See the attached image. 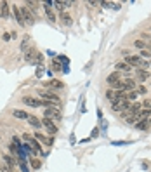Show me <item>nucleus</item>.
Listing matches in <instances>:
<instances>
[{"mask_svg": "<svg viewBox=\"0 0 151 172\" xmlns=\"http://www.w3.org/2000/svg\"><path fill=\"white\" fill-rule=\"evenodd\" d=\"M125 63H127L129 66H137V68H141V70H148V66H150V61H144V59H141L139 56H132V54H129V56L125 58Z\"/></svg>", "mask_w": 151, "mask_h": 172, "instance_id": "f257e3e1", "label": "nucleus"}, {"mask_svg": "<svg viewBox=\"0 0 151 172\" xmlns=\"http://www.w3.org/2000/svg\"><path fill=\"white\" fill-rule=\"evenodd\" d=\"M45 118H49V120H59L61 118V110L59 106H52V108H45Z\"/></svg>", "mask_w": 151, "mask_h": 172, "instance_id": "f03ea898", "label": "nucleus"}, {"mask_svg": "<svg viewBox=\"0 0 151 172\" xmlns=\"http://www.w3.org/2000/svg\"><path fill=\"white\" fill-rule=\"evenodd\" d=\"M38 94H40V97L43 99V101H52V103H57V104L61 103L59 96H57L56 92H50V91H38Z\"/></svg>", "mask_w": 151, "mask_h": 172, "instance_id": "7ed1b4c3", "label": "nucleus"}, {"mask_svg": "<svg viewBox=\"0 0 151 172\" xmlns=\"http://www.w3.org/2000/svg\"><path fill=\"white\" fill-rule=\"evenodd\" d=\"M19 12H21V16H23V21H24L26 26H31V24L35 23V19H33L31 12L28 10V7H19Z\"/></svg>", "mask_w": 151, "mask_h": 172, "instance_id": "20e7f679", "label": "nucleus"}, {"mask_svg": "<svg viewBox=\"0 0 151 172\" xmlns=\"http://www.w3.org/2000/svg\"><path fill=\"white\" fill-rule=\"evenodd\" d=\"M42 125H43V127H45V129L49 131L50 136H54V134L57 132V127H56V123H54L52 120H49V118H45V117L42 118Z\"/></svg>", "mask_w": 151, "mask_h": 172, "instance_id": "39448f33", "label": "nucleus"}, {"mask_svg": "<svg viewBox=\"0 0 151 172\" xmlns=\"http://www.w3.org/2000/svg\"><path fill=\"white\" fill-rule=\"evenodd\" d=\"M23 137H24V141H26V142L31 146V150H33V151H42V146L38 144V141H37V139H33V137H31V136H28V134H24Z\"/></svg>", "mask_w": 151, "mask_h": 172, "instance_id": "423d86ee", "label": "nucleus"}, {"mask_svg": "<svg viewBox=\"0 0 151 172\" xmlns=\"http://www.w3.org/2000/svg\"><path fill=\"white\" fill-rule=\"evenodd\" d=\"M23 103L28 104V106H31V108L42 106V99H35V97H31V96H24V97H23Z\"/></svg>", "mask_w": 151, "mask_h": 172, "instance_id": "0eeeda50", "label": "nucleus"}, {"mask_svg": "<svg viewBox=\"0 0 151 172\" xmlns=\"http://www.w3.org/2000/svg\"><path fill=\"white\" fill-rule=\"evenodd\" d=\"M9 12H10V5H9V2L2 0V2H0V16H2L4 19H7V18H9Z\"/></svg>", "mask_w": 151, "mask_h": 172, "instance_id": "6e6552de", "label": "nucleus"}, {"mask_svg": "<svg viewBox=\"0 0 151 172\" xmlns=\"http://www.w3.org/2000/svg\"><path fill=\"white\" fill-rule=\"evenodd\" d=\"M10 9H12V16H14V19L18 21V24H19V26H26L24 21H23V16H21V12H19V7H18V5H12Z\"/></svg>", "mask_w": 151, "mask_h": 172, "instance_id": "1a4fd4ad", "label": "nucleus"}, {"mask_svg": "<svg viewBox=\"0 0 151 172\" xmlns=\"http://www.w3.org/2000/svg\"><path fill=\"white\" fill-rule=\"evenodd\" d=\"M52 2H45L43 4V9H45V14H47V18H49V21H52V23H56V14H54V10H52Z\"/></svg>", "mask_w": 151, "mask_h": 172, "instance_id": "9d476101", "label": "nucleus"}, {"mask_svg": "<svg viewBox=\"0 0 151 172\" xmlns=\"http://www.w3.org/2000/svg\"><path fill=\"white\" fill-rule=\"evenodd\" d=\"M136 78H137V82H146L148 78H150V73H148V70L137 68V71H136Z\"/></svg>", "mask_w": 151, "mask_h": 172, "instance_id": "9b49d317", "label": "nucleus"}, {"mask_svg": "<svg viewBox=\"0 0 151 172\" xmlns=\"http://www.w3.org/2000/svg\"><path fill=\"white\" fill-rule=\"evenodd\" d=\"M71 4H73V2H59V0H56V2H52V5H54L56 9L59 10L61 14L64 12V9H66V7H70Z\"/></svg>", "mask_w": 151, "mask_h": 172, "instance_id": "f8f14e48", "label": "nucleus"}, {"mask_svg": "<svg viewBox=\"0 0 151 172\" xmlns=\"http://www.w3.org/2000/svg\"><path fill=\"white\" fill-rule=\"evenodd\" d=\"M43 85H45V87H50V89H63V87H64V83H63L61 80H56V78H54V80L45 82Z\"/></svg>", "mask_w": 151, "mask_h": 172, "instance_id": "ddd939ff", "label": "nucleus"}, {"mask_svg": "<svg viewBox=\"0 0 151 172\" xmlns=\"http://www.w3.org/2000/svg\"><path fill=\"white\" fill-rule=\"evenodd\" d=\"M122 75L118 73V71H113V73H110L108 75V78H106V82L110 83V85H113V83H116V82H120Z\"/></svg>", "mask_w": 151, "mask_h": 172, "instance_id": "4468645a", "label": "nucleus"}, {"mask_svg": "<svg viewBox=\"0 0 151 172\" xmlns=\"http://www.w3.org/2000/svg\"><path fill=\"white\" fill-rule=\"evenodd\" d=\"M12 117L19 118V120H28V113L23 111V110H12Z\"/></svg>", "mask_w": 151, "mask_h": 172, "instance_id": "2eb2a0df", "label": "nucleus"}, {"mask_svg": "<svg viewBox=\"0 0 151 172\" xmlns=\"http://www.w3.org/2000/svg\"><path fill=\"white\" fill-rule=\"evenodd\" d=\"M28 123H31V125H33V127H37V129H38V127H42V120H38V118H37V117H33V115H28Z\"/></svg>", "mask_w": 151, "mask_h": 172, "instance_id": "dca6fc26", "label": "nucleus"}, {"mask_svg": "<svg viewBox=\"0 0 151 172\" xmlns=\"http://www.w3.org/2000/svg\"><path fill=\"white\" fill-rule=\"evenodd\" d=\"M115 68H116L118 71H125V73H129V71H130V66H129L127 63H116V64H115Z\"/></svg>", "mask_w": 151, "mask_h": 172, "instance_id": "f3484780", "label": "nucleus"}, {"mask_svg": "<svg viewBox=\"0 0 151 172\" xmlns=\"http://www.w3.org/2000/svg\"><path fill=\"white\" fill-rule=\"evenodd\" d=\"M61 21H63L66 26H71V23H73V19H71V16L68 12H63V14H61Z\"/></svg>", "mask_w": 151, "mask_h": 172, "instance_id": "a211bd4d", "label": "nucleus"}, {"mask_svg": "<svg viewBox=\"0 0 151 172\" xmlns=\"http://www.w3.org/2000/svg\"><path fill=\"white\" fill-rule=\"evenodd\" d=\"M148 125H150V123H148V120L136 122V129H137V131H146V129H148Z\"/></svg>", "mask_w": 151, "mask_h": 172, "instance_id": "6ab92c4d", "label": "nucleus"}, {"mask_svg": "<svg viewBox=\"0 0 151 172\" xmlns=\"http://www.w3.org/2000/svg\"><path fill=\"white\" fill-rule=\"evenodd\" d=\"M18 160H19L21 171L23 172H30V167H28V163H26V158H18Z\"/></svg>", "mask_w": 151, "mask_h": 172, "instance_id": "aec40b11", "label": "nucleus"}, {"mask_svg": "<svg viewBox=\"0 0 151 172\" xmlns=\"http://www.w3.org/2000/svg\"><path fill=\"white\" fill-rule=\"evenodd\" d=\"M4 160L7 162V165H9L10 169H12V167H16V163H18L14 158H12V156H10V155H5V156H4Z\"/></svg>", "mask_w": 151, "mask_h": 172, "instance_id": "412c9836", "label": "nucleus"}, {"mask_svg": "<svg viewBox=\"0 0 151 172\" xmlns=\"http://www.w3.org/2000/svg\"><path fill=\"white\" fill-rule=\"evenodd\" d=\"M134 47H136V49H142V51H144V49H146V44H144L142 40H136V42H134Z\"/></svg>", "mask_w": 151, "mask_h": 172, "instance_id": "4be33fe9", "label": "nucleus"}, {"mask_svg": "<svg viewBox=\"0 0 151 172\" xmlns=\"http://www.w3.org/2000/svg\"><path fill=\"white\" fill-rule=\"evenodd\" d=\"M125 94H127V99H129V101H134V99H136V97H137V92H136V91L125 92Z\"/></svg>", "mask_w": 151, "mask_h": 172, "instance_id": "5701e85b", "label": "nucleus"}, {"mask_svg": "<svg viewBox=\"0 0 151 172\" xmlns=\"http://www.w3.org/2000/svg\"><path fill=\"white\" fill-rule=\"evenodd\" d=\"M31 167H33V169H40L42 162H40V160H37V158H33V160H31Z\"/></svg>", "mask_w": 151, "mask_h": 172, "instance_id": "b1692460", "label": "nucleus"}, {"mask_svg": "<svg viewBox=\"0 0 151 172\" xmlns=\"http://www.w3.org/2000/svg\"><path fill=\"white\" fill-rule=\"evenodd\" d=\"M35 137H37V139H40L42 142H47V144H49V141H47V139L42 136V132H35Z\"/></svg>", "mask_w": 151, "mask_h": 172, "instance_id": "393cba45", "label": "nucleus"}, {"mask_svg": "<svg viewBox=\"0 0 151 172\" xmlns=\"http://www.w3.org/2000/svg\"><path fill=\"white\" fill-rule=\"evenodd\" d=\"M136 92H137V94H146V92H148V89H146L144 85H139V87L136 89Z\"/></svg>", "mask_w": 151, "mask_h": 172, "instance_id": "a878e982", "label": "nucleus"}, {"mask_svg": "<svg viewBox=\"0 0 151 172\" xmlns=\"http://www.w3.org/2000/svg\"><path fill=\"white\" fill-rule=\"evenodd\" d=\"M142 108H144V110H150V111H151V101H144V103H142Z\"/></svg>", "mask_w": 151, "mask_h": 172, "instance_id": "bb28decb", "label": "nucleus"}, {"mask_svg": "<svg viewBox=\"0 0 151 172\" xmlns=\"http://www.w3.org/2000/svg\"><path fill=\"white\" fill-rule=\"evenodd\" d=\"M26 45H28V37H26V38L23 40V44H21V49H23L24 52H26Z\"/></svg>", "mask_w": 151, "mask_h": 172, "instance_id": "cd10ccee", "label": "nucleus"}, {"mask_svg": "<svg viewBox=\"0 0 151 172\" xmlns=\"http://www.w3.org/2000/svg\"><path fill=\"white\" fill-rule=\"evenodd\" d=\"M52 68H54V70H56V71H59V70H61V64H59V63H57V61H54V64H52Z\"/></svg>", "mask_w": 151, "mask_h": 172, "instance_id": "c85d7f7f", "label": "nucleus"}, {"mask_svg": "<svg viewBox=\"0 0 151 172\" xmlns=\"http://www.w3.org/2000/svg\"><path fill=\"white\" fill-rule=\"evenodd\" d=\"M42 73H43V68L38 66V68H37V77H38V78H42Z\"/></svg>", "mask_w": 151, "mask_h": 172, "instance_id": "c756f323", "label": "nucleus"}, {"mask_svg": "<svg viewBox=\"0 0 151 172\" xmlns=\"http://www.w3.org/2000/svg\"><path fill=\"white\" fill-rule=\"evenodd\" d=\"M2 38H4L5 42H9L10 40V33H4V35H2Z\"/></svg>", "mask_w": 151, "mask_h": 172, "instance_id": "7c9ffc66", "label": "nucleus"}, {"mask_svg": "<svg viewBox=\"0 0 151 172\" xmlns=\"http://www.w3.org/2000/svg\"><path fill=\"white\" fill-rule=\"evenodd\" d=\"M141 56H142V58H148V56H150V52H148V51H141Z\"/></svg>", "mask_w": 151, "mask_h": 172, "instance_id": "2f4dec72", "label": "nucleus"}, {"mask_svg": "<svg viewBox=\"0 0 151 172\" xmlns=\"http://www.w3.org/2000/svg\"><path fill=\"white\" fill-rule=\"evenodd\" d=\"M10 38H14V40H16V38H18V33H16V31H12V33H10Z\"/></svg>", "mask_w": 151, "mask_h": 172, "instance_id": "473e14b6", "label": "nucleus"}, {"mask_svg": "<svg viewBox=\"0 0 151 172\" xmlns=\"http://www.w3.org/2000/svg\"><path fill=\"white\" fill-rule=\"evenodd\" d=\"M148 49H150V51H148V52H150V54H151V45H150V47H148Z\"/></svg>", "mask_w": 151, "mask_h": 172, "instance_id": "72a5a7b5", "label": "nucleus"}, {"mask_svg": "<svg viewBox=\"0 0 151 172\" xmlns=\"http://www.w3.org/2000/svg\"><path fill=\"white\" fill-rule=\"evenodd\" d=\"M148 123H151V118H148Z\"/></svg>", "mask_w": 151, "mask_h": 172, "instance_id": "f704fd0d", "label": "nucleus"}, {"mask_svg": "<svg viewBox=\"0 0 151 172\" xmlns=\"http://www.w3.org/2000/svg\"><path fill=\"white\" fill-rule=\"evenodd\" d=\"M150 66H151V61H150Z\"/></svg>", "mask_w": 151, "mask_h": 172, "instance_id": "c9c22d12", "label": "nucleus"}]
</instances>
